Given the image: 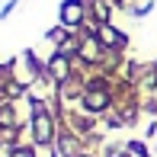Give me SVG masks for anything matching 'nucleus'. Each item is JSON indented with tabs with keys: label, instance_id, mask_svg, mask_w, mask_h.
<instances>
[{
	"label": "nucleus",
	"instance_id": "nucleus-1",
	"mask_svg": "<svg viewBox=\"0 0 157 157\" xmlns=\"http://www.w3.org/2000/svg\"><path fill=\"white\" fill-rule=\"evenodd\" d=\"M35 141H39V144L52 141V119L42 116V112H35Z\"/></svg>",
	"mask_w": 157,
	"mask_h": 157
},
{
	"label": "nucleus",
	"instance_id": "nucleus-2",
	"mask_svg": "<svg viewBox=\"0 0 157 157\" xmlns=\"http://www.w3.org/2000/svg\"><path fill=\"white\" fill-rule=\"evenodd\" d=\"M61 23L64 26H77L80 23V0H71L61 6Z\"/></svg>",
	"mask_w": 157,
	"mask_h": 157
},
{
	"label": "nucleus",
	"instance_id": "nucleus-3",
	"mask_svg": "<svg viewBox=\"0 0 157 157\" xmlns=\"http://www.w3.org/2000/svg\"><path fill=\"white\" fill-rule=\"evenodd\" d=\"M99 39H103L106 45H112V48H119V45H125V35H119L116 29H109V26H103V29H99Z\"/></svg>",
	"mask_w": 157,
	"mask_h": 157
},
{
	"label": "nucleus",
	"instance_id": "nucleus-4",
	"mask_svg": "<svg viewBox=\"0 0 157 157\" xmlns=\"http://www.w3.org/2000/svg\"><path fill=\"white\" fill-rule=\"evenodd\" d=\"M106 103H109V99H106V93H103V90H90V93H87V106H90V109H106Z\"/></svg>",
	"mask_w": 157,
	"mask_h": 157
},
{
	"label": "nucleus",
	"instance_id": "nucleus-5",
	"mask_svg": "<svg viewBox=\"0 0 157 157\" xmlns=\"http://www.w3.org/2000/svg\"><path fill=\"white\" fill-rule=\"evenodd\" d=\"M52 74H55V77H58V80H61V77H64V74H67V61H64V58H61V55H58V58H55V61H52Z\"/></svg>",
	"mask_w": 157,
	"mask_h": 157
},
{
	"label": "nucleus",
	"instance_id": "nucleus-6",
	"mask_svg": "<svg viewBox=\"0 0 157 157\" xmlns=\"http://www.w3.org/2000/svg\"><path fill=\"white\" fill-rule=\"evenodd\" d=\"M80 55H83V61H93L96 58V42H83V48H80Z\"/></svg>",
	"mask_w": 157,
	"mask_h": 157
},
{
	"label": "nucleus",
	"instance_id": "nucleus-7",
	"mask_svg": "<svg viewBox=\"0 0 157 157\" xmlns=\"http://www.w3.org/2000/svg\"><path fill=\"white\" fill-rule=\"evenodd\" d=\"M13 157H32V151H29V147H23V151H13Z\"/></svg>",
	"mask_w": 157,
	"mask_h": 157
}]
</instances>
